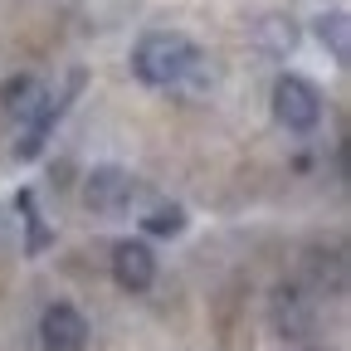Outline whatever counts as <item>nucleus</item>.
I'll list each match as a JSON object with an SVG mask.
<instances>
[{"mask_svg": "<svg viewBox=\"0 0 351 351\" xmlns=\"http://www.w3.org/2000/svg\"><path fill=\"white\" fill-rule=\"evenodd\" d=\"M137 200V176L122 166H93L83 181V205L93 215H122Z\"/></svg>", "mask_w": 351, "mask_h": 351, "instance_id": "3", "label": "nucleus"}, {"mask_svg": "<svg viewBox=\"0 0 351 351\" xmlns=\"http://www.w3.org/2000/svg\"><path fill=\"white\" fill-rule=\"evenodd\" d=\"M15 205L25 210V225H29V244H25V254H39L44 244H49V230H44V219H39V210H34V195H29V191H20V195H15Z\"/></svg>", "mask_w": 351, "mask_h": 351, "instance_id": "10", "label": "nucleus"}, {"mask_svg": "<svg viewBox=\"0 0 351 351\" xmlns=\"http://www.w3.org/2000/svg\"><path fill=\"white\" fill-rule=\"evenodd\" d=\"M317 39H322V49H327L337 64H351V20H346V10L317 15Z\"/></svg>", "mask_w": 351, "mask_h": 351, "instance_id": "8", "label": "nucleus"}, {"mask_svg": "<svg viewBox=\"0 0 351 351\" xmlns=\"http://www.w3.org/2000/svg\"><path fill=\"white\" fill-rule=\"evenodd\" d=\"M254 44H258L263 54H274V59H288L298 49V25L288 15H263L254 25Z\"/></svg>", "mask_w": 351, "mask_h": 351, "instance_id": "7", "label": "nucleus"}, {"mask_svg": "<svg viewBox=\"0 0 351 351\" xmlns=\"http://www.w3.org/2000/svg\"><path fill=\"white\" fill-rule=\"evenodd\" d=\"M112 278L127 293H147L156 283V254L142 239H117L112 244Z\"/></svg>", "mask_w": 351, "mask_h": 351, "instance_id": "5", "label": "nucleus"}, {"mask_svg": "<svg viewBox=\"0 0 351 351\" xmlns=\"http://www.w3.org/2000/svg\"><path fill=\"white\" fill-rule=\"evenodd\" d=\"M39 346L44 351H83L88 346V317L78 313L73 302L44 307V317H39Z\"/></svg>", "mask_w": 351, "mask_h": 351, "instance_id": "4", "label": "nucleus"}, {"mask_svg": "<svg viewBox=\"0 0 351 351\" xmlns=\"http://www.w3.org/2000/svg\"><path fill=\"white\" fill-rule=\"evenodd\" d=\"M269 317H274V332L283 341H307V332H313V302L302 298V288H274Z\"/></svg>", "mask_w": 351, "mask_h": 351, "instance_id": "6", "label": "nucleus"}, {"mask_svg": "<svg viewBox=\"0 0 351 351\" xmlns=\"http://www.w3.org/2000/svg\"><path fill=\"white\" fill-rule=\"evenodd\" d=\"M132 73L147 88H205L210 59L176 29H152L132 44Z\"/></svg>", "mask_w": 351, "mask_h": 351, "instance_id": "1", "label": "nucleus"}, {"mask_svg": "<svg viewBox=\"0 0 351 351\" xmlns=\"http://www.w3.org/2000/svg\"><path fill=\"white\" fill-rule=\"evenodd\" d=\"M142 230L156 234V239H176V234H186V210L181 205H152L147 219H142Z\"/></svg>", "mask_w": 351, "mask_h": 351, "instance_id": "9", "label": "nucleus"}, {"mask_svg": "<svg viewBox=\"0 0 351 351\" xmlns=\"http://www.w3.org/2000/svg\"><path fill=\"white\" fill-rule=\"evenodd\" d=\"M274 117H278V127H288V132H313L317 122H322V93L313 83H307L302 73H278L274 78Z\"/></svg>", "mask_w": 351, "mask_h": 351, "instance_id": "2", "label": "nucleus"}]
</instances>
